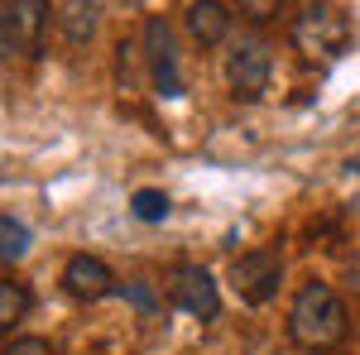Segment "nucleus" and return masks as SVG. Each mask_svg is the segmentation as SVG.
<instances>
[{"label": "nucleus", "mask_w": 360, "mask_h": 355, "mask_svg": "<svg viewBox=\"0 0 360 355\" xmlns=\"http://www.w3.org/2000/svg\"><path fill=\"white\" fill-rule=\"evenodd\" d=\"M288 336L307 355H322L346 341V302L332 283H303L288 307Z\"/></svg>", "instance_id": "f257e3e1"}, {"label": "nucleus", "mask_w": 360, "mask_h": 355, "mask_svg": "<svg viewBox=\"0 0 360 355\" xmlns=\"http://www.w3.org/2000/svg\"><path fill=\"white\" fill-rule=\"evenodd\" d=\"M269 72H274V58H269V44L259 34H240L226 53V86L236 101L255 106L264 91H269Z\"/></svg>", "instance_id": "f03ea898"}, {"label": "nucleus", "mask_w": 360, "mask_h": 355, "mask_svg": "<svg viewBox=\"0 0 360 355\" xmlns=\"http://www.w3.org/2000/svg\"><path fill=\"white\" fill-rule=\"evenodd\" d=\"M293 44L307 58H332L351 44V20L341 15V5H332V0H307L303 15L293 20Z\"/></svg>", "instance_id": "7ed1b4c3"}, {"label": "nucleus", "mask_w": 360, "mask_h": 355, "mask_svg": "<svg viewBox=\"0 0 360 355\" xmlns=\"http://www.w3.org/2000/svg\"><path fill=\"white\" fill-rule=\"evenodd\" d=\"M283 283V254L278 250H245L236 264H231V288L245 307H264Z\"/></svg>", "instance_id": "20e7f679"}, {"label": "nucleus", "mask_w": 360, "mask_h": 355, "mask_svg": "<svg viewBox=\"0 0 360 355\" xmlns=\"http://www.w3.org/2000/svg\"><path fill=\"white\" fill-rule=\"evenodd\" d=\"M168 298L178 302L188 317H197V322H217L221 317V288H217V278L202 264H178L168 273Z\"/></svg>", "instance_id": "39448f33"}, {"label": "nucleus", "mask_w": 360, "mask_h": 355, "mask_svg": "<svg viewBox=\"0 0 360 355\" xmlns=\"http://www.w3.org/2000/svg\"><path fill=\"white\" fill-rule=\"evenodd\" d=\"M144 63H149V77H154V91L159 96H183V77H178V44H173V29L168 20H149L144 25Z\"/></svg>", "instance_id": "423d86ee"}, {"label": "nucleus", "mask_w": 360, "mask_h": 355, "mask_svg": "<svg viewBox=\"0 0 360 355\" xmlns=\"http://www.w3.org/2000/svg\"><path fill=\"white\" fill-rule=\"evenodd\" d=\"M63 288H68V298H77V302H101L115 293V273L96 254H72L63 264Z\"/></svg>", "instance_id": "0eeeda50"}, {"label": "nucleus", "mask_w": 360, "mask_h": 355, "mask_svg": "<svg viewBox=\"0 0 360 355\" xmlns=\"http://www.w3.org/2000/svg\"><path fill=\"white\" fill-rule=\"evenodd\" d=\"M53 20V5L49 0H10V25H15V53L39 58L44 49V34Z\"/></svg>", "instance_id": "6e6552de"}, {"label": "nucleus", "mask_w": 360, "mask_h": 355, "mask_svg": "<svg viewBox=\"0 0 360 355\" xmlns=\"http://www.w3.org/2000/svg\"><path fill=\"white\" fill-rule=\"evenodd\" d=\"M188 34H193L202 49H217L226 34H231V10L221 0H193L188 5Z\"/></svg>", "instance_id": "1a4fd4ad"}, {"label": "nucleus", "mask_w": 360, "mask_h": 355, "mask_svg": "<svg viewBox=\"0 0 360 355\" xmlns=\"http://www.w3.org/2000/svg\"><path fill=\"white\" fill-rule=\"evenodd\" d=\"M101 25V0H68L63 5V34L72 44H86Z\"/></svg>", "instance_id": "9d476101"}, {"label": "nucleus", "mask_w": 360, "mask_h": 355, "mask_svg": "<svg viewBox=\"0 0 360 355\" xmlns=\"http://www.w3.org/2000/svg\"><path fill=\"white\" fill-rule=\"evenodd\" d=\"M25 312H29V288L15 283V278H0V336L20 327Z\"/></svg>", "instance_id": "9b49d317"}, {"label": "nucleus", "mask_w": 360, "mask_h": 355, "mask_svg": "<svg viewBox=\"0 0 360 355\" xmlns=\"http://www.w3.org/2000/svg\"><path fill=\"white\" fill-rule=\"evenodd\" d=\"M29 254V226L15 217H0V259H25Z\"/></svg>", "instance_id": "f8f14e48"}, {"label": "nucleus", "mask_w": 360, "mask_h": 355, "mask_svg": "<svg viewBox=\"0 0 360 355\" xmlns=\"http://www.w3.org/2000/svg\"><path fill=\"white\" fill-rule=\"evenodd\" d=\"M130 212H135L139 221H168V212H173V202H168L159 188H139L135 197H130Z\"/></svg>", "instance_id": "ddd939ff"}, {"label": "nucleus", "mask_w": 360, "mask_h": 355, "mask_svg": "<svg viewBox=\"0 0 360 355\" xmlns=\"http://www.w3.org/2000/svg\"><path fill=\"white\" fill-rule=\"evenodd\" d=\"M0 355H58L44 336H10L5 346H0Z\"/></svg>", "instance_id": "4468645a"}, {"label": "nucleus", "mask_w": 360, "mask_h": 355, "mask_svg": "<svg viewBox=\"0 0 360 355\" xmlns=\"http://www.w3.org/2000/svg\"><path fill=\"white\" fill-rule=\"evenodd\" d=\"M236 5H240V15H245V20L264 25V20H274V15H278V5H283V0H236Z\"/></svg>", "instance_id": "2eb2a0df"}, {"label": "nucleus", "mask_w": 360, "mask_h": 355, "mask_svg": "<svg viewBox=\"0 0 360 355\" xmlns=\"http://www.w3.org/2000/svg\"><path fill=\"white\" fill-rule=\"evenodd\" d=\"M15 53V25H10V0H0V58Z\"/></svg>", "instance_id": "dca6fc26"}, {"label": "nucleus", "mask_w": 360, "mask_h": 355, "mask_svg": "<svg viewBox=\"0 0 360 355\" xmlns=\"http://www.w3.org/2000/svg\"><path fill=\"white\" fill-rule=\"evenodd\" d=\"M125 293H130V298H135L139 307H144V312H154V293H149L144 283H125Z\"/></svg>", "instance_id": "f3484780"}]
</instances>
